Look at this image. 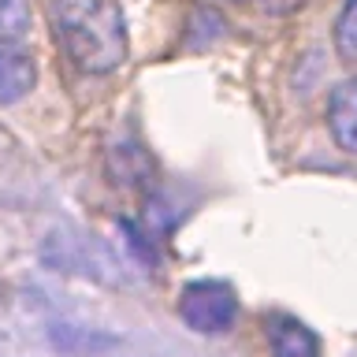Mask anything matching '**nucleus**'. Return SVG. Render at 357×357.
Masks as SVG:
<instances>
[{
	"label": "nucleus",
	"mask_w": 357,
	"mask_h": 357,
	"mask_svg": "<svg viewBox=\"0 0 357 357\" xmlns=\"http://www.w3.org/2000/svg\"><path fill=\"white\" fill-rule=\"evenodd\" d=\"M38 82V63L19 41H0V105H19Z\"/></svg>",
	"instance_id": "4"
},
{
	"label": "nucleus",
	"mask_w": 357,
	"mask_h": 357,
	"mask_svg": "<svg viewBox=\"0 0 357 357\" xmlns=\"http://www.w3.org/2000/svg\"><path fill=\"white\" fill-rule=\"evenodd\" d=\"M335 52L342 63H357V0H346L335 19Z\"/></svg>",
	"instance_id": "8"
},
{
	"label": "nucleus",
	"mask_w": 357,
	"mask_h": 357,
	"mask_svg": "<svg viewBox=\"0 0 357 357\" xmlns=\"http://www.w3.org/2000/svg\"><path fill=\"white\" fill-rule=\"evenodd\" d=\"M268 354L272 357H324L317 331L305 320L287 317V312L268 320Z\"/></svg>",
	"instance_id": "5"
},
{
	"label": "nucleus",
	"mask_w": 357,
	"mask_h": 357,
	"mask_svg": "<svg viewBox=\"0 0 357 357\" xmlns=\"http://www.w3.org/2000/svg\"><path fill=\"white\" fill-rule=\"evenodd\" d=\"M45 261L56 264L60 272H78L93 279H116V257L97 234H78V231H60L45 242Z\"/></svg>",
	"instance_id": "3"
},
{
	"label": "nucleus",
	"mask_w": 357,
	"mask_h": 357,
	"mask_svg": "<svg viewBox=\"0 0 357 357\" xmlns=\"http://www.w3.org/2000/svg\"><path fill=\"white\" fill-rule=\"evenodd\" d=\"M328 127L342 153L357 156V78H346L331 89L328 100Z\"/></svg>",
	"instance_id": "6"
},
{
	"label": "nucleus",
	"mask_w": 357,
	"mask_h": 357,
	"mask_svg": "<svg viewBox=\"0 0 357 357\" xmlns=\"http://www.w3.org/2000/svg\"><path fill=\"white\" fill-rule=\"evenodd\" d=\"M52 26L86 75H112L127 60V22L116 0H52Z\"/></svg>",
	"instance_id": "1"
},
{
	"label": "nucleus",
	"mask_w": 357,
	"mask_h": 357,
	"mask_svg": "<svg viewBox=\"0 0 357 357\" xmlns=\"http://www.w3.org/2000/svg\"><path fill=\"white\" fill-rule=\"evenodd\" d=\"M30 30L26 0H0V41H19Z\"/></svg>",
	"instance_id": "9"
},
{
	"label": "nucleus",
	"mask_w": 357,
	"mask_h": 357,
	"mask_svg": "<svg viewBox=\"0 0 357 357\" xmlns=\"http://www.w3.org/2000/svg\"><path fill=\"white\" fill-rule=\"evenodd\" d=\"M108 167H112V175H116V183H123V186H138L153 175L149 153H145L142 145H134V142L112 145L108 149Z\"/></svg>",
	"instance_id": "7"
},
{
	"label": "nucleus",
	"mask_w": 357,
	"mask_h": 357,
	"mask_svg": "<svg viewBox=\"0 0 357 357\" xmlns=\"http://www.w3.org/2000/svg\"><path fill=\"white\" fill-rule=\"evenodd\" d=\"M175 312L197 335H227L238 320V294L223 279H194L178 290Z\"/></svg>",
	"instance_id": "2"
}]
</instances>
